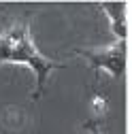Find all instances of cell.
<instances>
[{
	"mask_svg": "<svg viewBox=\"0 0 132 134\" xmlns=\"http://www.w3.org/2000/svg\"><path fill=\"white\" fill-rule=\"evenodd\" d=\"M7 62L26 64L36 72V92L32 94V100H36L43 94L45 81L49 79V75L58 68H64V64L45 58L36 49L28 26H15L7 32H0V66Z\"/></svg>",
	"mask_w": 132,
	"mask_h": 134,
	"instance_id": "cell-1",
	"label": "cell"
},
{
	"mask_svg": "<svg viewBox=\"0 0 132 134\" xmlns=\"http://www.w3.org/2000/svg\"><path fill=\"white\" fill-rule=\"evenodd\" d=\"M92 134H100V132H98V130H96V128H92Z\"/></svg>",
	"mask_w": 132,
	"mask_h": 134,
	"instance_id": "cell-4",
	"label": "cell"
},
{
	"mask_svg": "<svg viewBox=\"0 0 132 134\" xmlns=\"http://www.w3.org/2000/svg\"><path fill=\"white\" fill-rule=\"evenodd\" d=\"M92 113H96V115H104V113H107L104 98H100V96H94V98H92Z\"/></svg>",
	"mask_w": 132,
	"mask_h": 134,
	"instance_id": "cell-3",
	"label": "cell"
},
{
	"mask_svg": "<svg viewBox=\"0 0 132 134\" xmlns=\"http://www.w3.org/2000/svg\"><path fill=\"white\" fill-rule=\"evenodd\" d=\"M79 55H83L94 68H104L111 77H119L126 68V51L124 43L117 47H100V49H77Z\"/></svg>",
	"mask_w": 132,
	"mask_h": 134,
	"instance_id": "cell-2",
	"label": "cell"
}]
</instances>
